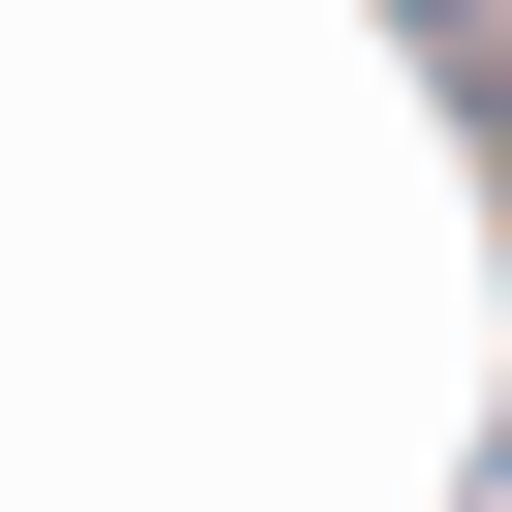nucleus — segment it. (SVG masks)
Listing matches in <instances>:
<instances>
[{"label":"nucleus","mask_w":512,"mask_h":512,"mask_svg":"<svg viewBox=\"0 0 512 512\" xmlns=\"http://www.w3.org/2000/svg\"><path fill=\"white\" fill-rule=\"evenodd\" d=\"M392 31H422V91H452V121L512 151V0H392Z\"/></svg>","instance_id":"1"}]
</instances>
